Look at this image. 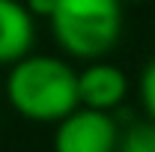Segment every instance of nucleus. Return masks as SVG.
Wrapping results in <instances>:
<instances>
[{"mask_svg": "<svg viewBox=\"0 0 155 152\" xmlns=\"http://www.w3.org/2000/svg\"><path fill=\"white\" fill-rule=\"evenodd\" d=\"M128 93V78L122 69H116L110 63H93L90 69H84L78 75V95L81 104L90 111H114L122 104V98Z\"/></svg>", "mask_w": 155, "mask_h": 152, "instance_id": "4", "label": "nucleus"}, {"mask_svg": "<svg viewBox=\"0 0 155 152\" xmlns=\"http://www.w3.org/2000/svg\"><path fill=\"white\" fill-rule=\"evenodd\" d=\"M9 104L27 119L54 122L78 111V72L57 57H24L6 78Z\"/></svg>", "mask_w": 155, "mask_h": 152, "instance_id": "1", "label": "nucleus"}, {"mask_svg": "<svg viewBox=\"0 0 155 152\" xmlns=\"http://www.w3.org/2000/svg\"><path fill=\"white\" fill-rule=\"evenodd\" d=\"M51 30L66 54L104 57L122 33V0H57Z\"/></svg>", "mask_w": 155, "mask_h": 152, "instance_id": "2", "label": "nucleus"}, {"mask_svg": "<svg viewBox=\"0 0 155 152\" xmlns=\"http://www.w3.org/2000/svg\"><path fill=\"white\" fill-rule=\"evenodd\" d=\"M116 152H155V122H134L119 137Z\"/></svg>", "mask_w": 155, "mask_h": 152, "instance_id": "6", "label": "nucleus"}, {"mask_svg": "<svg viewBox=\"0 0 155 152\" xmlns=\"http://www.w3.org/2000/svg\"><path fill=\"white\" fill-rule=\"evenodd\" d=\"M36 36L33 15L18 0H0V63H21Z\"/></svg>", "mask_w": 155, "mask_h": 152, "instance_id": "5", "label": "nucleus"}, {"mask_svg": "<svg viewBox=\"0 0 155 152\" xmlns=\"http://www.w3.org/2000/svg\"><path fill=\"white\" fill-rule=\"evenodd\" d=\"M140 101H143V111L149 114V122H155V57L140 72Z\"/></svg>", "mask_w": 155, "mask_h": 152, "instance_id": "7", "label": "nucleus"}, {"mask_svg": "<svg viewBox=\"0 0 155 152\" xmlns=\"http://www.w3.org/2000/svg\"><path fill=\"white\" fill-rule=\"evenodd\" d=\"M116 146H119L116 119L90 107L66 116L54 134V152H116Z\"/></svg>", "mask_w": 155, "mask_h": 152, "instance_id": "3", "label": "nucleus"}, {"mask_svg": "<svg viewBox=\"0 0 155 152\" xmlns=\"http://www.w3.org/2000/svg\"><path fill=\"white\" fill-rule=\"evenodd\" d=\"M54 9H57V0H27V12H30V15H45V18H51Z\"/></svg>", "mask_w": 155, "mask_h": 152, "instance_id": "8", "label": "nucleus"}]
</instances>
